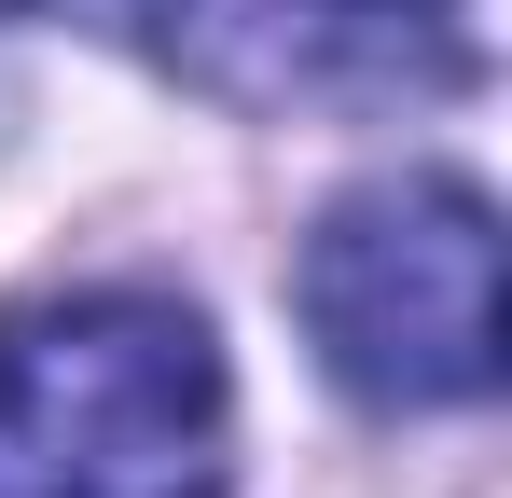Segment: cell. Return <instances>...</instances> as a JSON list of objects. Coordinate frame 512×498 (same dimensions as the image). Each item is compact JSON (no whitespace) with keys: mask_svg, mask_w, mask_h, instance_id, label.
I'll return each mask as SVG.
<instances>
[{"mask_svg":"<svg viewBox=\"0 0 512 498\" xmlns=\"http://www.w3.org/2000/svg\"><path fill=\"white\" fill-rule=\"evenodd\" d=\"M236 388L180 291H42L0 319V498H222Z\"/></svg>","mask_w":512,"mask_h":498,"instance_id":"obj_1","label":"cell"},{"mask_svg":"<svg viewBox=\"0 0 512 498\" xmlns=\"http://www.w3.org/2000/svg\"><path fill=\"white\" fill-rule=\"evenodd\" d=\"M263 70L305 97H443L471 70L457 0H236Z\"/></svg>","mask_w":512,"mask_h":498,"instance_id":"obj_3","label":"cell"},{"mask_svg":"<svg viewBox=\"0 0 512 498\" xmlns=\"http://www.w3.org/2000/svg\"><path fill=\"white\" fill-rule=\"evenodd\" d=\"M0 14H14V0H0Z\"/></svg>","mask_w":512,"mask_h":498,"instance_id":"obj_5","label":"cell"},{"mask_svg":"<svg viewBox=\"0 0 512 498\" xmlns=\"http://www.w3.org/2000/svg\"><path fill=\"white\" fill-rule=\"evenodd\" d=\"M97 14H125V28H167V14H180V0H97Z\"/></svg>","mask_w":512,"mask_h":498,"instance_id":"obj_4","label":"cell"},{"mask_svg":"<svg viewBox=\"0 0 512 498\" xmlns=\"http://www.w3.org/2000/svg\"><path fill=\"white\" fill-rule=\"evenodd\" d=\"M305 332L360 402L429 415L499 388V208L471 180H374L305 236Z\"/></svg>","mask_w":512,"mask_h":498,"instance_id":"obj_2","label":"cell"}]
</instances>
